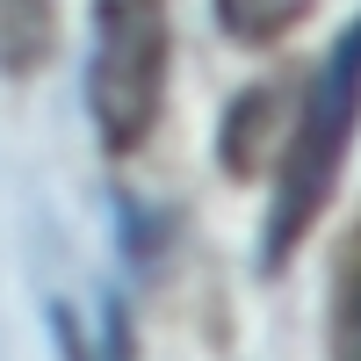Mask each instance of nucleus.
Masks as SVG:
<instances>
[{"label": "nucleus", "mask_w": 361, "mask_h": 361, "mask_svg": "<svg viewBox=\"0 0 361 361\" xmlns=\"http://www.w3.org/2000/svg\"><path fill=\"white\" fill-rule=\"evenodd\" d=\"M354 123H361V15L333 37L325 66L311 73V94L296 102L282 173H275V202H267V267H282L296 253V238L318 224V209L333 202Z\"/></svg>", "instance_id": "nucleus-1"}, {"label": "nucleus", "mask_w": 361, "mask_h": 361, "mask_svg": "<svg viewBox=\"0 0 361 361\" xmlns=\"http://www.w3.org/2000/svg\"><path fill=\"white\" fill-rule=\"evenodd\" d=\"M173 73V22L166 0H102L87 37V116L109 159L137 152L159 123Z\"/></svg>", "instance_id": "nucleus-2"}, {"label": "nucleus", "mask_w": 361, "mask_h": 361, "mask_svg": "<svg viewBox=\"0 0 361 361\" xmlns=\"http://www.w3.org/2000/svg\"><path fill=\"white\" fill-rule=\"evenodd\" d=\"M333 361H361V260H347V289H340V354Z\"/></svg>", "instance_id": "nucleus-3"}]
</instances>
